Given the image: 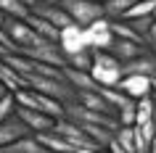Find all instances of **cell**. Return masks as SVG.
Listing matches in <instances>:
<instances>
[{
  "label": "cell",
  "instance_id": "cell-22",
  "mask_svg": "<svg viewBox=\"0 0 156 153\" xmlns=\"http://www.w3.org/2000/svg\"><path fill=\"white\" fill-rule=\"evenodd\" d=\"M114 143L119 145L124 153H135V135H132V127H116Z\"/></svg>",
  "mask_w": 156,
  "mask_h": 153
},
{
  "label": "cell",
  "instance_id": "cell-15",
  "mask_svg": "<svg viewBox=\"0 0 156 153\" xmlns=\"http://www.w3.org/2000/svg\"><path fill=\"white\" fill-rule=\"evenodd\" d=\"M148 121H156V103H154V95H146L135 100V127L140 124H148Z\"/></svg>",
  "mask_w": 156,
  "mask_h": 153
},
{
  "label": "cell",
  "instance_id": "cell-5",
  "mask_svg": "<svg viewBox=\"0 0 156 153\" xmlns=\"http://www.w3.org/2000/svg\"><path fill=\"white\" fill-rule=\"evenodd\" d=\"M111 29H108V19H101V21H93L90 26L82 29V42L87 50H103L106 53L108 45H111Z\"/></svg>",
  "mask_w": 156,
  "mask_h": 153
},
{
  "label": "cell",
  "instance_id": "cell-23",
  "mask_svg": "<svg viewBox=\"0 0 156 153\" xmlns=\"http://www.w3.org/2000/svg\"><path fill=\"white\" fill-rule=\"evenodd\" d=\"M124 24H130L132 32L138 34V37H143L146 32L154 29V16H143V19H135V21H124ZM140 45H143V42H140Z\"/></svg>",
  "mask_w": 156,
  "mask_h": 153
},
{
  "label": "cell",
  "instance_id": "cell-28",
  "mask_svg": "<svg viewBox=\"0 0 156 153\" xmlns=\"http://www.w3.org/2000/svg\"><path fill=\"white\" fill-rule=\"evenodd\" d=\"M5 92H8V90H5V87H3V85H0V98L5 95Z\"/></svg>",
  "mask_w": 156,
  "mask_h": 153
},
{
  "label": "cell",
  "instance_id": "cell-12",
  "mask_svg": "<svg viewBox=\"0 0 156 153\" xmlns=\"http://www.w3.org/2000/svg\"><path fill=\"white\" fill-rule=\"evenodd\" d=\"M27 135H29V132H27V127L16 119V116L0 121V151H3V148H11L13 143H19V140H21V137H27Z\"/></svg>",
  "mask_w": 156,
  "mask_h": 153
},
{
  "label": "cell",
  "instance_id": "cell-10",
  "mask_svg": "<svg viewBox=\"0 0 156 153\" xmlns=\"http://www.w3.org/2000/svg\"><path fill=\"white\" fill-rule=\"evenodd\" d=\"M61 74H64L66 85L80 95V92H98V85L93 82L90 71H77V69H69V66H64L61 69Z\"/></svg>",
  "mask_w": 156,
  "mask_h": 153
},
{
  "label": "cell",
  "instance_id": "cell-3",
  "mask_svg": "<svg viewBox=\"0 0 156 153\" xmlns=\"http://www.w3.org/2000/svg\"><path fill=\"white\" fill-rule=\"evenodd\" d=\"M58 5L69 16V21L74 26H80V29H85L93 21H101L103 19V8L95 5V3H87V0H58Z\"/></svg>",
  "mask_w": 156,
  "mask_h": 153
},
{
  "label": "cell",
  "instance_id": "cell-4",
  "mask_svg": "<svg viewBox=\"0 0 156 153\" xmlns=\"http://www.w3.org/2000/svg\"><path fill=\"white\" fill-rule=\"evenodd\" d=\"M50 132L61 135L66 143L74 148V151H101V148H95V145L90 143V137L82 132V127H77V124H74V121H69V119L53 121V129H50Z\"/></svg>",
  "mask_w": 156,
  "mask_h": 153
},
{
  "label": "cell",
  "instance_id": "cell-8",
  "mask_svg": "<svg viewBox=\"0 0 156 153\" xmlns=\"http://www.w3.org/2000/svg\"><path fill=\"white\" fill-rule=\"evenodd\" d=\"M122 77H156V58L154 53H143V56L132 58L127 64H122Z\"/></svg>",
  "mask_w": 156,
  "mask_h": 153
},
{
  "label": "cell",
  "instance_id": "cell-20",
  "mask_svg": "<svg viewBox=\"0 0 156 153\" xmlns=\"http://www.w3.org/2000/svg\"><path fill=\"white\" fill-rule=\"evenodd\" d=\"M0 13L5 19H16V21H24L29 16V11L19 3V0H0Z\"/></svg>",
  "mask_w": 156,
  "mask_h": 153
},
{
  "label": "cell",
  "instance_id": "cell-30",
  "mask_svg": "<svg viewBox=\"0 0 156 153\" xmlns=\"http://www.w3.org/2000/svg\"><path fill=\"white\" fill-rule=\"evenodd\" d=\"M72 153H93V151H72Z\"/></svg>",
  "mask_w": 156,
  "mask_h": 153
},
{
  "label": "cell",
  "instance_id": "cell-21",
  "mask_svg": "<svg viewBox=\"0 0 156 153\" xmlns=\"http://www.w3.org/2000/svg\"><path fill=\"white\" fill-rule=\"evenodd\" d=\"M66 66L77 69V71H90L93 66V50H80L74 56H66Z\"/></svg>",
  "mask_w": 156,
  "mask_h": 153
},
{
  "label": "cell",
  "instance_id": "cell-29",
  "mask_svg": "<svg viewBox=\"0 0 156 153\" xmlns=\"http://www.w3.org/2000/svg\"><path fill=\"white\" fill-rule=\"evenodd\" d=\"M87 3H95V5H101V3H103V0H87Z\"/></svg>",
  "mask_w": 156,
  "mask_h": 153
},
{
  "label": "cell",
  "instance_id": "cell-19",
  "mask_svg": "<svg viewBox=\"0 0 156 153\" xmlns=\"http://www.w3.org/2000/svg\"><path fill=\"white\" fill-rule=\"evenodd\" d=\"M138 0H103L101 3V8H103V19L108 21H116V19H122V13L127 8H132Z\"/></svg>",
  "mask_w": 156,
  "mask_h": 153
},
{
  "label": "cell",
  "instance_id": "cell-16",
  "mask_svg": "<svg viewBox=\"0 0 156 153\" xmlns=\"http://www.w3.org/2000/svg\"><path fill=\"white\" fill-rule=\"evenodd\" d=\"M77 103L82 106V108H87V111H95V113H108V116H114V111L108 108V103L98 95V92H80V95H77Z\"/></svg>",
  "mask_w": 156,
  "mask_h": 153
},
{
  "label": "cell",
  "instance_id": "cell-24",
  "mask_svg": "<svg viewBox=\"0 0 156 153\" xmlns=\"http://www.w3.org/2000/svg\"><path fill=\"white\" fill-rule=\"evenodd\" d=\"M16 111V100H13V92H5V95L0 98V121H5L13 116Z\"/></svg>",
  "mask_w": 156,
  "mask_h": 153
},
{
  "label": "cell",
  "instance_id": "cell-7",
  "mask_svg": "<svg viewBox=\"0 0 156 153\" xmlns=\"http://www.w3.org/2000/svg\"><path fill=\"white\" fill-rule=\"evenodd\" d=\"M13 116L27 127L29 135H40V132H50V129H53V119H48V116L40 113V111H29V108H19L16 106Z\"/></svg>",
  "mask_w": 156,
  "mask_h": 153
},
{
  "label": "cell",
  "instance_id": "cell-26",
  "mask_svg": "<svg viewBox=\"0 0 156 153\" xmlns=\"http://www.w3.org/2000/svg\"><path fill=\"white\" fill-rule=\"evenodd\" d=\"M37 3H42V5H58V0H37Z\"/></svg>",
  "mask_w": 156,
  "mask_h": 153
},
{
  "label": "cell",
  "instance_id": "cell-13",
  "mask_svg": "<svg viewBox=\"0 0 156 153\" xmlns=\"http://www.w3.org/2000/svg\"><path fill=\"white\" fill-rule=\"evenodd\" d=\"M29 13H34V16L45 19L50 26H56L58 32L61 29H66V26H72V21H69V16H66L64 11H61V5H42V3H37Z\"/></svg>",
  "mask_w": 156,
  "mask_h": 153
},
{
  "label": "cell",
  "instance_id": "cell-1",
  "mask_svg": "<svg viewBox=\"0 0 156 153\" xmlns=\"http://www.w3.org/2000/svg\"><path fill=\"white\" fill-rule=\"evenodd\" d=\"M90 77L98 87H116L122 79V64L111 58L103 50H93V66H90Z\"/></svg>",
  "mask_w": 156,
  "mask_h": 153
},
{
  "label": "cell",
  "instance_id": "cell-11",
  "mask_svg": "<svg viewBox=\"0 0 156 153\" xmlns=\"http://www.w3.org/2000/svg\"><path fill=\"white\" fill-rule=\"evenodd\" d=\"M106 53L111 58H116L119 64H127V61L143 56V53H148V50L143 48V45H138V42H130V40H111V45H108Z\"/></svg>",
  "mask_w": 156,
  "mask_h": 153
},
{
  "label": "cell",
  "instance_id": "cell-17",
  "mask_svg": "<svg viewBox=\"0 0 156 153\" xmlns=\"http://www.w3.org/2000/svg\"><path fill=\"white\" fill-rule=\"evenodd\" d=\"M98 95L103 98V100H106L108 103V108H111V111H122L124 106H130V103H135V100H130V98L124 95V92H119V90L116 87H98Z\"/></svg>",
  "mask_w": 156,
  "mask_h": 153
},
{
  "label": "cell",
  "instance_id": "cell-9",
  "mask_svg": "<svg viewBox=\"0 0 156 153\" xmlns=\"http://www.w3.org/2000/svg\"><path fill=\"white\" fill-rule=\"evenodd\" d=\"M58 50H61V56H74V53H80V50H87L82 42V29L80 26H66V29H61L58 32Z\"/></svg>",
  "mask_w": 156,
  "mask_h": 153
},
{
  "label": "cell",
  "instance_id": "cell-2",
  "mask_svg": "<svg viewBox=\"0 0 156 153\" xmlns=\"http://www.w3.org/2000/svg\"><path fill=\"white\" fill-rule=\"evenodd\" d=\"M13 100H16L19 108L40 111L53 121L64 119V106L56 103V100H50V98H45V95H40V92H34V90H19V92H13Z\"/></svg>",
  "mask_w": 156,
  "mask_h": 153
},
{
  "label": "cell",
  "instance_id": "cell-27",
  "mask_svg": "<svg viewBox=\"0 0 156 153\" xmlns=\"http://www.w3.org/2000/svg\"><path fill=\"white\" fill-rule=\"evenodd\" d=\"M3 24H5V16H3V13H0V29H3Z\"/></svg>",
  "mask_w": 156,
  "mask_h": 153
},
{
  "label": "cell",
  "instance_id": "cell-18",
  "mask_svg": "<svg viewBox=\"0 0 156 153\" xmlns=\"http://www.w3.org/2000/svg\"><path fill=\"white\" fill-rule=\"evenodd\" d=\"M156 11V0H138L132 8H127L122 13V19H116V21H135V19H143V16H154Z\"/></svg>",
  "mask_w": 156,
  "mask_h": 153
},
{
  "label": "cell",
  "instance_id": "cell-14",
  "mask_svg": "<svg viewBox=\"0 0 156 153\" xmlns=\"http://www.w3.org/2000/svg\"><path fill=\"white\" fill-rule=\"evenodd\" d=\"M34 137H37V143L48 153H72L74 151L72 145L66 143L61 135H56V132H40V135H34Z\"/></svg>",
  "mask_w": 156,
  "mask_h": 153
},
{
  "label": "cell",
  "instance_id": "cell-6",
  "mask_svg": "<svg viewBox=\"0 0 156 153\" xmlns=\"http://www.w3.org/2000/svg\"><path fill=\"white\" fill-rule=\"evenodd\" d=\"M116 90L124 92L130 100H140L146 95H154V79L151 77H122Z\"/></svg>",
  "mask_w": 156,
  "mask_h": 153
},
{
  "label": "cell",
  "instance_id": "cell-25",
  "mask_svg": "<svg viewBox=\"0 0 156 153\" xmlns=\"http://www.w3.org/2000/svg\"><path fill=\"white\" fill-rule=\"evenodd\" d=\"M19 3H21V5H24L27 11H32L34 5H37V0H19Z\"/></svg>",
  "mask_w": 156,
  "mask_h": 153
}]
</instances>
